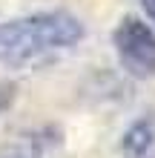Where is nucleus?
Segmentation results:
<instances>
[{
    "mask_svg": "<svg viewBox=\"0 0 155 158\" xmlns=\"http://www.w3.org/2000/svg\"><path fill=\"white\" fill-rule=\"evenodd\" d=\"M112 43L121 66L132 78L155 75V32L141 17H124L112 35Z\"/></svg>",
    "mask_w": 155,
    "mask_h": 158,
    "instance_id": "2",
    "label": "nucleus"
},
{
    "mask_svg": "<svg viewBox=\"0 0 155 158\" xmlns=\"http://www.w3.org/2000/svg\"><path fill=\"white\" fill-rule=\"evenodd\" d=\"M84 38V26L69 12H40L0 23V63H29L46 52L72 49Z\"/></svg>",
    "mask_w": 155,
    "mask_h": 158,
    "instance_id": "1",
    "label": "nucleus"
},
{
    "mask_svg": "<svg viewBox=\"0 0 155 158\" xmlns=\"http://www.w3.org/2000/svg\"><path fill=\"white\" fill-rule=\"evenodd\" d=\"M124 158H155V118H141L124 135Z\"/></svg>",
    "mask_w": 155,
    "mask_h": 158,
    "instance_id": "3",
    "label": "nucleus"
},
{
    "mask_svg": "<svg viewBox=\"0 0 155 158\" xmlns=\"http://www.w3.org/2000/svg\"><path fill=\"white\" fill-rule=\"evenodd\" d=\"M141 6H144V12H147V17L155 23V0H141Z\"/></svg>",
    "mask_w": 155,
    "mask_h": 158,
    "instance_id": "5",
    "label": "nucleus"
},
{
    "mask_svg": "<svg viewBox=\"0 0 155 158\" xmlns=\"http://www.w3.org/2000/svg\"><path fill=\"white\" fill-rule=\"evenodd\" d=\"M12 89H14V86H9V83H3V86H0V109H3L9 101H12V95H14Z\"/></svg>",
    "mask_w": 155,
    "mask_h": 158,
    "instance_id": "4",
    "label": "nucleus"
}]
</instances>
